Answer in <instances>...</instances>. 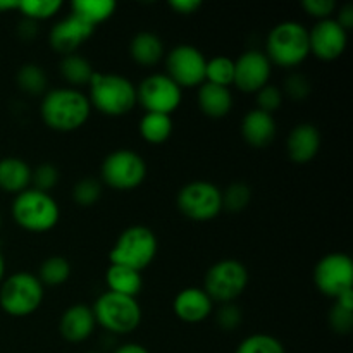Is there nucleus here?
Here are the masks:
<instances>
[{"label": "nucleus", "mask_w": 353, "mask_h": 353, "mask_svg": "<svg viewBox=\"0 0 353 353\" xmlns=\"http://www.w3.org/2000/svg\"><path fill=\"white\" fill-rule=\"evenodd\" d=\"M200 6H202L200 0H171V2H169V7L174 9L176 12L183 14V16L193 14L196 9H200Z\"/></svg>", "instance_id": "obj_41"}, {"label": "nucleus", "mask_w": 353, "mask_h": 353, "mask_svg": "<svg viewBox=\"0 0 353 353\" xmlns=\"http://www.w3.org/2000/svg\"><path fill=\"white\" fill-rule=\"evenodd\" d=\"M216 319L221 330L233 331L241 324V310L238 309L233 302L223 303V305L219 307V310H217Z\"/></svg>", "instance_id": "obj_39"}, {"label": "nucleus", "mask_w": 353, "mask_h": 353, "mask_svg": "<svg viewBox=\"0 0 353 353\" xmlns=\"http://www.w3.org/2000/svg\"><path fill=\"white\" fill-rule=\"evenodd\" d=\"M288 155L296 164H307L312 161L321 148V133L314 124L303 123L292 130L286 140Z\"/></svg>", "instance_id": "obj_19"}, {"label": "nucleus", "mask_w": 353, "mask_h": 353, "mask_svg": "<svg viewBox=\"0 0 353 353\" xmlns=\"http://www.w3.org/2000/svg\"><path fill=\"white\" fill-rule=\"evenodd\" d=\"M221 199H223V210L228 212H241L248 207L252 199V192L245 183H231L224 192H221Z\"/></svg>", "instance_id": "obj_32"}, {"label": "nucleus", "mask_w": 353, "mask_h": 353, "mask_svg": "<svg viewBox=\"0 0 353 353\" xmlns=\"http://www.w3.org/2000/svg\"><path fill=\"white\" fill-rule=\"evenodd\" d=\"M334 21H336V23L340 24L345 31L352 30V26H353V6L352 3H345V6L340 9V14H338V17Z\"/></svg>", "instance_id": "obj_42"}, {"label": "nucleus", "mask_w": 353, "mask_h": 353, "mask_svg": "<svg viewBox=\"0 0 353 353\" xmlns=\"http://www.w3.org/2000/svg\"><path fill=\"white\" fill-rule=\"evenodd\" d=\"M330 326L333 327L334 333L348 334L353 330V312L334 303L330 312Z\"/></svg>", "instance_id": "obj_37"}, {"label": "nucleus", "mask_w": 353, "mask_h": 353, "mask_svg": "<svg viewBox=\"0 0 353 353\" xmlns=\"http://www.w3.org/2000/svg\"><path fill=\"white\" fill-rule=\"evenodd\" d=\"M31 183V168L28 162L17 157H6L0 161V190L7 193H21Z\"/></svg>", "instance_id": "obj_22"}, {"label": "nucleus", "mask_w": 353, "mask_h": 353, "mask_svg": "<svg viewBox=\"0 0 353 353\" xmlns=\"http://www.w3.org/2000/svg\"><path fill=\"white\" fill-rule=\"evenodd\" d=\"M12 217L17 226L31 233H45L55 228L61 217L57 202L50 193L28 188L17 193L12 202Z\"/></svg>", "instance_id": "obj_4"}, {"label": "nucleus", "mask_w": 353, "mask_h": 353, "mask_svg": "<svg viewBox=\"0 0 353 353\" xmlns=\"http://www.w3.org/2000/svg\"><path fill=\"white\" fill-rule=\"evenodd\" d=\"M269 78H271V62L262 52H245L234 61L233 85H236L241 92L257 93L259 90L269 85Z\"/></svg>", "instance_id": "obj_14"}, {"label": "nucleus", "mask_w": 353, "mask_h": 353, "mask_svg": "<svg viewBox=\"0 0 353 353\" xmlns=\"http://www.w3.org/2000/svg\"><path fill=\"white\" fill-rule=\"evenodd\" d=\"M285 93L292 100H303L310 93V81L300 72H293L285 81Z\"/></svg>", "instance_id": "obj_38"}, {"label": "nucleus", "mask_w": 353, "mask_h": 353, "mask_svg": "<svg viewBox=\"0 0 353 353\" xmlns=\"http://www.w3.org/2000/svg\"><path fill=\"white\" fill-rule=\"evenodd\" d=\"M172 309H174L178 319H181L183 323L196 324L205 321L212 314L214 302L202 288L190 286V288L181 290L176 295Z\"/></svg>", "instance_id": "obj_17"}, {"label": "nucleus", "mask_w": 353, "mask_h": 353, "mask_svg": "<svg viewBox=\"0 0 353 353\" xmlns=\"http://www.w3.org/2000/svg\"><path fill=\"white\" fill-rule=\"evenodd\" d=\"M248 285V271L236 259L216 262L205 274L203 292L212 302L231 303L245 292Z\"/></svg>", "instance_id": "obj_8"}, {"label": "nucleus", "mask_w": 353, "mask_h": 353, "mask_svg": "<svg viewBox=\"0 0 353 353\" xmlns=\"http://www.w3.org/2000/svg\"><path fill=\"white\" fill-rule=\"evenodd\" d=\"M302 7L307 10V14L323 21L330 19L331 14L336 10V2L334 0H305Z\"/></svg>", "instance_id": "obj_40"}, {"label": "nucleus", "mask_w": 353, "mask_h": 353, "mask_svg": "<svg viewBox=\"0 0 353 353\" xmlns=\"http://www.w3.org/2000/svg\"><path fill=\"white\" fill-rule=\"evenodd\" d=\"M86 353H99V352H86Z\"/></svg>", "instance_id": "obj_48"}, {"label": "nucleus", "mask_w": 353, "mask_h": 353, "mask_svg": "<svg viewBox=\"0 0 353 353\" xmlns=\"http://www.w3.org/2000/svg\"><path fill=\"white\" fill-rule=\"evenodd\" d=\"M130 54L134 62L150 68V65L161 62L162 55H164V45L157 34L150 33V31H141V33L134 34L131 40Z\"/></svg>", "instance_id": "obj_24"}, {"label": "nucleus", "mask_w": 353, "mask_h": 353, "mask_svg": "<svg viewBox=\"0 0 353 353\" xmlns=\"http://www.w3.org/2000/svg\"><path fill=\"white\" fill-rule=\"evenodd\" d=\"M348 31H345L334 19H323L309 31L310 54L321 61H334L347 48Z\"/></svg>", "instance_id": "obj_15"}, {"label": "nucleus", "mask_w": 353, "mask_h": 353, "mask_svg": "<svg viewBox=\"0 0 353 353\" xmlns=\"http://www.w3.org/2000/svg\"><path fill=\"white\" fill-rule=\"evenodd\" d=\"M93 31H95V28L71 14L52 28L50 45L59 54L71 55L92 37Z\"/></svg>", "instance_id": "obj_16"}, {"label": "nucleus", "mask_w": 353, "mask_h": 353, "mask_svg": "<svg viewBox=\"0 0 353 353\" xmlns=\"http://www.w3.org/2000/svg\"><path fill=\"white\" fill-rule=\"evenodd\" d=\"M172 133L171 116L165 114L147 112L140 121V134L145 141L152 145H161L169 140Z\"/></svg>", "instance_id": "obj_26"}, {"label": "nucleus", "mask_w": 353, "mask_h": 353, "mask_svg": "<svg viewBox=\"0 0 353 353\" xmlns=\"http://www.w3.org/2000/svg\"><path fill=\"white\" fill-rule=\"evenodd\" d=\"M100 176L110 188L126 192V190H134L143 183L147 176V164L137 152L119 148V150L110 152L103 159Z\"/></svg>", "instance_id": "obj_9"}, {"label": "nucleus", "mask_w": 353, "mask_h": 353, "mask_svg": "<svg viewBox=\"0 0 353 353\" xmlns=\"http://www.w3.org/2000/svg\"><path fill=\"white\" fill-rule=\"evenodd\" d=\"M43 300V285L31 272H14L0 286V307L12 317L33 314Z\"/></svg>", "instance_id": "obj_6"}, {"label": "nucleus", "mask_w": 353, "mask_h": 353, "mask_svg": "<svg viewBox=\"0 0 353 353\" xmlns=\"http://www.w3.org/2000/svg\"><path fill=\"white\" fill-rule=\"evenodd\" d=\"M276 131L278 130H276L274 116L259 109L245 114L243 121H241V134L252 147H268L274 140Z\"/></svg>", "instance_id": "obj_20"}, {"label": "nucleus", "mask_w": 353, "mask_h": 353, "mask_svg": "<svg viewBox=\"0 0 353 353\" xmlns=\"http://www.w3.org/2000/svg\"><path fill=\"white\" fill-rule=\"evenodd\" d=\"M199 107L205 116L219 119L230 114L233 107V95L226 86L205 81L199 88Z\"/></svg>", "instance_id": "obj_21"}, {"label": "nucleus", "mask_w": 353, "mask_h": 353, "mask_svg": "<svg viewBox=\"0 0 353 353\" xmlns=\"http://www.w3.org/2000/svg\"><path fill=\"white\" fill-rule=\"evenodd\" d=\"M234 79V61H231L230 57H214L210 61H207L205 65V81L214 83V85L226 86L230 88V85H233Z\"/></svg>", "instance_id": "obj_30"}, {"label": "nucleus", "mask_w": 353, "mask_h": 353, "mask_svg": "<svg viewBox=\"0 0 353 353\" xmlns=\"http://www.w3.org/2000/svg\"><path fill=\"white\" fill-rule=\"evenodd\" d=\"M61 7L62 2H59V0H19L17 9L23 12L26 19L37 23V21H43L55 16Z\"/></svg>", "instance_id": "obj_33"}, {"label": "nucleus", "mask_w": 353, "mask_h": 353, "mask_svg": "<svg viewBox=\"0 0 353 353\" xmlns=\"http://www.w3.org/2000/svg\"><path fill=\"white\" fill-rule=\"evenodd\" d=\"M0 226H2V216H0Z\"/></svg>", "instance_id": "obj_47"}, {"label": "nucleus", "mask_w": 353, "mask_h": 353, "mask_svg": "<svg viewBox=\"0 0 353 353\" xmlns=\"http://www.w3.org/2000/svg\"><path fill=\"white\" fill-rule=\"evenodd\" d=\"M71 276V265H69L68 259L59 257H48L41 262L40 272H38V279H40L41 285L48 286H59L62 283H65Z\"/></svg>", "instance_id": "obj_28"}, {"label": "nucleus", "mask_w": 353, "mask_h": 353, "mask_svg": "<svg viewBox=\"0 0 353 353\" xmlns=\"http://www.w3.org/2000/svg\"><path fill=\"white\" fill-rule=\"evenodd\" d=\"M336 303H338V305L343 307V309L352 310V312H353V288L341 293V295L336 299Z\"/></svg>", "instance_id": "obj_43"}, {"label": "nucleus", "mask_w": 353, "mask_h": 353, "mask_svg": "<svg viewBox=\"0 0 353 353\" xmlns=\"http://www.w3.org/2000/svg\"><path fill=\"white\" fill-rule=\"evenodd\" d=\"M59 68H61L62 78L72 86L90 85V79L95 74L93 65L90 64L85 57H81V55L78 54L64 55Z\"/></svg>", "instance_id": "obj_27"}, {"label": "nucleus", "mask_w": 353, "mask_h": 353, "mask_svg": "<svg viewBox=\"0 0 353 353\" xmlns=\"http://www.w3.org/2000/svg\"><path fill=\"white\" fill-rule=\"evenodd\" d=\"M17 86L28 95H41L47 90V74L37 64L21 65L16 74Z\"/></svg>", "instance_id": "obj_29"}, {"label": "nucleus", "mask_w": 353, "mask_h": 353, "mask_svg": "<svg viewBox=\"0 0 353 353\" xmlns=\"http://www.w3.org/2000/svg\"><path fill=\"white\" fill-rule=\"evenodd\" d=\"M3 276H6V261H3V255L0 252V283L3 281Z\"/></svg>", "instance_id": "obj_46"}, {"label": "nucleus", "mask_w": 353, "mask_h": 353, "mask_svg": "<svg viewBox=\"0 0 353 353\" xmlns=\"http://www.w3.org/2000/svg\"><path fill=\"white\" fill-rule=\"evenodd\" d=\"M95 323L116 334L133 333L141 323V309L137 299L105 292L93 305Z\"/></svg>", "instance_id": "obj_7"}, {"label": "nucleus", "mask_w": 353, "mask_h": 353, "mask_svg": "<svg viewBox=\"0 0 353 353\" xmlns=\"http://www.w3.org/2000/svg\"><path fill=\"white\" fill-rule=\"evenodd\" d=\"M205 65L207 59L203 57L199 48L192 45H178L169 52L165 59L168 76L179 86H200L205 83Z\"/></svg>", "instance_id": "obj_13"}, {"label": "nucleus", "mask_w": 353, "mask_h": 353, "mask_svg": "<svg viewBox=\"0 0 353 353\" xmlns=\"http://www.w3.org/2000/svg\"><path fill=\"white\" fill-rule=\"evenodd\" d=\"M314 283L323 295L338 299L353 288V262L347 254H327L314 269Z\"/></svg>", "instance_id": "obj_12"}, {"label": "nucleus", "mask_w": 353, "mask_h": 353, "mask_svg": "<svg viewBox=\"0 0 353 353\" xmlns=\"http://www.w3.org/2000/svg\"><path fill=\"white\" fill-rule=\"evenodd\" d=\"M17 7H19V0H0V12L17 9Z\"/></svg>", "instance_id": "obj_45"}, {"label": "nucleus", "mask_w": 353, "mask_h": 353, "mask_svg": "<svg viewBox=\"0 0 353 353\" xmlns=\"http://www.w3.org/2000/svg\"><path fill=\"white\" fill-rule=\"evenodd\" d=\"M41 119L55 131H74L88 121L92 105L76 88H55L41 100Z\"/></svg>", "instance_id": "obj_1"}, {"label": "nucleus", "mask_w": 353, "mask_h": 353, "mask_svg": "<svg viewBox=\"0 0 353 353\" xmlns=\"http://www.w3.org/2000/svg\"><path fill=\"white\" fill-rule=\"evenodd\" d=\"M90 105L105 116H126L137 103V88L121 74L97 72L90 79Z\"/></svg>", "instance_id": "obj_2"}, {"label": "nucleus", "mask_w": 353, "mask_h": 353, "mask_svg": "<svg viewBox=\"0 0 353 353\" xmlns=\"http://www.w3.org/2000/svg\"><path fill=\"white\" fill-rule=\"evenodd\" d=\"M100 195H102V185L95 178H83L72 188V199L81 207H90L97 203Z\"/></svg>", "instance_id": "obj_34"}, {"label": "nucleus", "mask_w": 353, "mask_h": 353, "mask_svg": "<svg viewBox=\"0 0 353 353\" xmlns=\"http://www.w3.org/2000/svg\"><path fill=\"white\" fill-rule=\"evenodd\" d=\"M283 92L274 85H265L257 92V109L262 112L272 114L281 107Z\"/></svg>", "instance_id": "obj_36"}, {"label": "nucleus", "mask_w": 353, "mask_h": 353, "mask_svg": "<svg viewBox=\"0 0 353 353\" xmlns=\"http://www.w3.org/2000/svg\"><path fill=\"white\" fill-rule=\"evenodd\" d=\"M105 281L107 286H109V292L117 293V295L131 296V299H137V295L143 288L141 272L126 268V265L110 264L109 269H107Z\"/></svg>", "instance_id": "obj_23"}, {"label": "nucleus", "mask_w": 353, "mask_h": 353, "mask_svg": "<svg viewBox=\"0 0 353 353\" xmlns=\"http://www.w3.org/2000/svg\"><path fill=\"white\" fill-rule=\"evenodd\" d=\"M95 324L93 310L85 303H76L62 314L59 321V331L69 343H81L92 336Z\"/></svg>", "instance_id": "obj_18"}, {"label": "nucleus", "mask_w": 353, "mask_h": 353, "mask_svg": "<svg viewBox=\"0 0 353 353\" xmlns=\"http://www.w3.org/2000/svg\"><path fill=\"white\" fill-rule=\"evenodd\" d=\"M157 255V236L147 226H131L119 234L109 254L110 264L143 271Z\"/></svg>", "instance_id": "obj_5"}, {"label": "nucleus", "mask_w": 353, "mask_h": 353, "mask_svg": "<svg viewBox=\"0 0 353 353\" xmlns=\"http://www.w3.org/2000/svg\"><path fill=\"white\" fill-rule=\"evenodd\" d=\"M114 353H150V352L138 343H128V345H123V347L117 348Z\"/></svg>", "instance_id": "obj_44"}, {"label": "nucleus", "mask_w": 353, "mask_h": 353, "mask_svg": "<svg viewBox=\"0 0 353 353\" xmlns=\"http://www.w3.org/2000/svg\"><path fill=\"white\" fill-rule=\"evenodd\" d=\"M265 50L269 62L281 68H296L310 55L309 30L296 21L276 24L268 34Z\"/></svg>", "instance_id": "obj_3"}, {"label": "nucleus", "mask_w": 353, "mask_h": 353, "mask_svg": "<svg viewBox=\"0 0 353 353\" xmlns=\"http://www.w3.org/2000/svg\"><path fill=\"white\" fill-rule=\"evenodd\" d=\"M178 209L183 216L196 223L216 219L223 210L221 190L209 181H192L178 193Z\"/></svg>", "instance_id": "obj_10"}, {"label": "nucleus", "mask_w": 353, "mask_h": 353, "mask_svg": "<svg viewBox=\"0 0 353 353\" xmlns=\"http://www.w3.org/2000/svg\"><path fill=\"white\" fill-rule=\"evenodd\" d=\"M31 183L38 192L48 193L59 183V171L50 162H43L34 171H31Z\"/></svg>", "instance_id": "obj_35"}, {"label": "nucleus", "mask_w": 353, "mask_h": 353, "mask_svg": "<svg viewBox=\"0 0 353 353\" xmlns=\"http://www.w3.org/2000/svg\"><path fill=\"white\" fill-rule=\"evenodd\" d=\"M116 7L114 0H74L71 3V14L95 28L109 19Z\"/></svg>", "instance_id": "obj_25"}, {"label": "nucleus", "mask_w": 353, "mask_h": 353, "mask_svg": "<svg viewBox=\"0 0 353 353\" xmlns=\"http://www.w3.org/2000/svg\"><path fill=\"white\" fill-rule=\"evenodd\" d=\"M234 353H286V350L278 338L259 333L245 338Z\"/></svg>", "instance_id": "obj_31"}, {"label": "nucleus", "mask_w": 353, "mask_h": 353, "mask_svg": "<svg viewBox=\"0 0 353 353\" xmlns=\"http://www.w3.org/2000/svg\"><path fill=\"white\" fill-rule=\"evenodd\" d=\"M137 102L147 112L171 116L181 103V88L168 74H150L138 85Z\"/></svg>", "instance_id": "obj_11"}]
</instances>
